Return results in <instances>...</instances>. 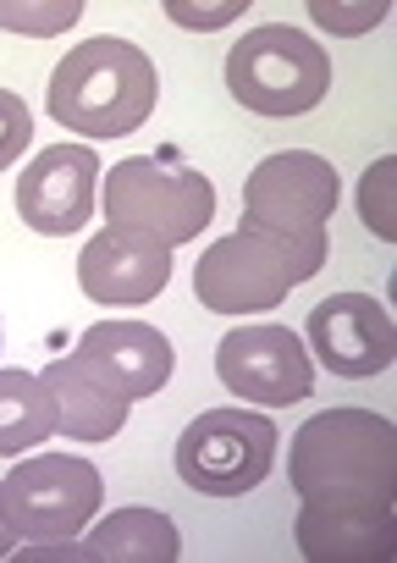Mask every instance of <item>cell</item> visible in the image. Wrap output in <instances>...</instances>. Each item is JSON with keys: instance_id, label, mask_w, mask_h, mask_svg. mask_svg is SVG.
<instances>
[{"instance_id": "6da1fadb", "label": "cell", "mask_w": 397, "mask_h": 563, "mask_svg": "<svg viewBox=\"0 0 397 563\" xmlns=\"http://www.w3.org/2000/svg\"><path fill=\"white\" fill-rule=\"evenodd\" d=\"M155 111V62L133 40H89L51 73V117L84 139H128Z\"/></svg>"}, {"instance_id": "7a4b0ae2", "label": "cell", "mask_w": 397, "mask_h": 563, "mask_svg": "<svg viewBox=\"0 0 397 563\" xmlns=\"http://www.w3.org/2000/svg\"><path fill=\"white\" fill-rule=\"evenodd\" d=\"M287 475L298 497H392L397 431L375 409H326L293 437Z\"/></svg>"}, {"instance_id": "3957f363", "label": "cell", "mask_w": 397, "mask_h": 563, "mask_svg": "<svg viewBox=\"0 0 397 563\" xmlns=\"http://www.w3.org/2000/svg\"><path fill=\"white\" fill-rule=\"evenodd\" d=\"M342 199V177L331 161L309 150L265 155L243 183V227L287 243L309 271L326 265V216Z\"/></svg>"}, {"instance_id": "277c9868", "label": "cell", "mask_w": 397, "mask_h": 563, "mask_svg": "<svg viewBox=\"0 0 397 563\" xmlns=\"http://www.w3.org/2000/svg\"><path fill=\"white\" fill-rule=\"evenodd\" d=\"M106 221L128 227V232H150L161 243H188L210 227L216 216V188L177 155V150H155L139 161H122L106 177Z\"/></svg>"}, {"instance_id": "5b68a950", "label": "cell", "mask_w": 397, "mask_h": 563, "mask_svg": "<svg viewBox=\"0 0 397 563\" xmlns=\"http://www.w3.org/2000/svg\"><path fill=\"white\" fill-rule=\"evenodd\" d=\"M227 89L254 117H304L331 89V56L287 23H265L227 56Z\"/></svg>"}, {"instance_id": "8992f818", "label": "cell", "mask_w": 397, "mask_h": 563, "mask_svg": "<svg viewBox=\"0 0 397 563\" xmlns=\"http://www.w3.org/2000/svg\"><path fill=\"white\" fill-rule=\"evenodd\" d=\"M315 271L276 238L238 227L232 238L210 243L194 265V294L205 310L216 316H260L276 310L298 282H309Z\"/></svg>"}, {"instance_id": "52a82bcc", "label": "cell", "mask_w": 397, "mask_h": 563, "mask_svg": "<svg viewBox=\"0 0 397 563\" xmlns=\"http://www.w3.org/2000/svg\"><path fill=\"white\" fill-rule=\"evenodd\" d=\"M276 420L254 409H210L177 437V475L205 497H243L271 475Z\"/></svg>"}, {"instance_id": "ba28073f", "label": "cell", "mask_w": 397, "mask_h": 563, "mask_svg": "<svg viewBox=\"0 0 397 563\" xmlns=\"http://www.w3.org/2000/svg\"><path fill=\"white\" fill-rule=\"evenodd\" d=\"M106 497V481L89 459L78 453H40L23 459L7 481H0V503L18 536L29 541H73Z\"/></svg>"}, {"instance_id": "9c48e42d", "label": "cell", "mask_w": 397, "mask_h": 563, "mask_svg": "<svg viewBox=\"0 0 397 563\" xmlns=\"http://www.w3.org/2000/svg\"><path fill=\"white\" fill-rule=\"evenodd\" d=\"M216 371L238 398L265 404V409H293L315 387L309 349L287 327H232L216 349Z\"/></svg>"}, {"instance_id": "30bf717a", "label": "cell", "mask_w": 397, "mask_h": 563, "mask_svg": "<svg viewBox=\"0 0 397 563\" xmlns=\"http://www.w3.org/2000/svg\"><path fill=\"white\" fill-rule=\"evenodd\" d=\"M100 194V155L89 144H45L18 177V216L45 238H73L89 227Z\"/></svg>"}, {"instance_id": "8fae6325", "label": "cell", "mask_w": 397, "mask_h": 563, "mask_svg": "<svg viewBox=\"0 0 397 563\" xmlns=\"http://www.w3.org/2000/svg\"><path fill=\"white\" fill-rule=\"evenodd\" d=\"M309 349L315 365L331 376H381L397 360V327L381 299L370 294H331L326 305L309 310Z\"/></svg>"}, {"instance_id": "7c38bea8", "label": "cell", "mask_w": 397, "mask_h": 563, "mask_svg": "<svg viewBox=\"0 0 397 563\" xmlns=\"http://www.w3.org/2000/svg\"><path fill=\"white\" fill-rule=\"evenodd\" d=\"M172 282V243L128 227H106L78 254V288L100 305H150Z\"/></svg>"}, {"instance_id": "4fadbf2b", "label": "cell", "mask_w": 397, "mask_h": 563, "mask_svg": "<svg viewBox=\"0 0 397 563\" xmlns=\"http://www.w3.org/2000/svg\"><path fill=\"white\" fill-rule=\"evenodd\" d=\"M298 552L309 563L392 558V497H304Z\"/></svg>"}, {"instance_id": "5bb4252c", "label": "cell", "mask_w": 397, "mask_h": 563, "mask_svg": "<svg viewBox=\"0 0 397 563\" xmlns=\"http://www.w3.org/2000/svg\"><path fill=\"white\" fill-rule=\"evenodd\" d=\"M73 360L100 376L111 393H122L128 404L133 398H150L172 382V343L155 332V327H139V321H100L89 327L78 343H73Z\"/></svg>"}, {"instance_id": "9a60e30c", "label": "cell", "mask_w": 397, "mask_h": 563, "mask_svg": "<svg viewBox=\"0 0 397 563\" xmlns=\"http://www.w3.org/2000/svg\"><path fill=\"white\" fill-rule=\"evenodd\" d=\"M45 387L56 393V431H67L73 442H106L128 420V398L111 393L100 376H89L73 354L45 371Z\"/></svg>"}, {"instance_id": "2e32d148", "label": "cell", "mask_w": 397, "mask_h": 563, "mask_svg": "<svg viewBox=\"0 0 397 563\" xmlns=\"http://www.w3.org/2000/svg\"><path fill=\"white\" fill-rule=\"evenodd\" d=\"M78 558H89V563H177L183 536L155 508H122V514H111L106 525L89 530Z\"/></svg>"}, {"instance_id": "e0dca14e", "label": "cell", "mask_w": 397, "mask_h": 563, "mask_svg": "<svg viewBox=\"0 0 397 563\" xmlns=\"http://www.w3.org/2000/svg\"><path fill=\"white\" fill-rule=\"evenodd\" d=\"M56 431V393L40 371H0V459L45 448Z\"/></svg>"}, {"instance_id": "ac0fdd59", "label": "cell", "mask_w": 397, "mask_h": 563, "mask_svg": "<svg viewBox=\"0 0 397 563\" xmlns=\"http://www.w3.org/2000/svg\"><path fill=\"white\" fill-rule=\"evenodd\" d=\"M84 18V0H56V7H18V0H0V29L18 34H62Z\"/></svg>"}, {"instance_id": "d6986e66", "label": "cell", "mask_w": 397, "mask_h": 563, "mask_svg": "<svg viewBox=\"0 0 397 563\" xmlns=\"http://www.w3.org/2000/svg\"><path fill=\"white\" fill-rule=\"evenodd\" d=\"M397 177V161H375L370 172H364V183H359V210H364V221H370V232L375 238H397V216H392V194H386V183Z\"/></svg>"}, {"instance_id": "ffe728a7", "label": "cell", "mask_w": 397, "mask_h": 563, "mask_svg": "<svg viewBox=\"0 0 397 563\" xmlns=\"http://www.w3.org/2000/svg\"><path fill=\"white\" fill-rule=\"evenodd\" d=\"M29 144H34V117H29V106H23L12 89H0V172H7Z\"/></svg>"}, {"instance_id": "44dd1931", "label": "cell", "mask_w": 397, "mask_h": 563, "mask_svg": "<svg viewBox=\"0 0 397 563\" xmlns=\"http://www.w3.org/2000/svg\"><path fill=\"white\" fill-rule=\"evenodd\" d=\"M309 18H320L331 34H364V29H375L381 18H386V0H375V7H309Z\"/></svg>"}, {"instance_id": "7402d4cb", "label": "cell", "mask_w": 397, "mask_h": 563, "mask_svg": "<svg viewBox=\"0 0 397 563\" xmlns=\"http://www.w3.org/2000/svg\"><path fill=\"white\" fill-rule=\"evenodd\" d=\"M166 18L188 23V29H221V23L243 18V0H227V7H188V0H166Z\"/></svg>"}, {"instance_id": "603a6c76", "label": "cell", "mask_w": 397, "mask_h": 563, "mask_svg": "<svg viewBox=\"0 0 397 563\" xmlns=\"http://www.w3.org/2000/svg\"><path fill=\"white\" fill-rule=\"evenodd\" d=\"M12 547H18V530L7 519V503H0V558H12Z\"/></svg>"}]
</instances>
